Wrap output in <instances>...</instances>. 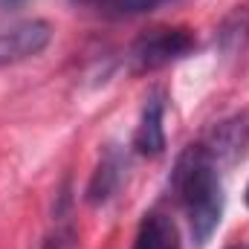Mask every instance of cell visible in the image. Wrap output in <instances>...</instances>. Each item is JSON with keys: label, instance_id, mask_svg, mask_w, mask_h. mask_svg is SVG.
<instances>
[{"label": "cell", "instance_id": "6da1fadb", "mask_svg": "<svg viewBox=\"0 0 249 249\" xmlns=\"http://www.w3.org/2000/svg\"><path fill=\"white\" fill-rule=\"evenodd\" d=\"M171 186L177 191V200L188 217V229L197 247H206L212 235L217 232L223 220V206H226V191L220 180V162L217 157L200 142L191 145L180 154Z\"/></svg>", "mask_w": 249, "mask_h": 249}, {"label": "cell", "instance_id": "7a4b0ae2", "mask_svg": "<svg viewBox=\"0 0 249 249\" xmlns=\"http://www.w3.org/2000/svg\"><path fill=\"white\" fill-rule=\"evenodd\" d=\"M194 50H197L194 29H188V26H154L130 44L127 61L136 72H154V70H162L168 64L188 58Z\"/></svg>", "mask_w": 249, "mask_h": 249}, {"label": "cell", "instance_id": "3957f363", "mask_svg": "<svg viewBox=\"0 0 249 249\" xmlns=\"http://www.w3.org/2000/svg\"><path fill=\"white\" fill-rule=\"evenodd\" d=\"M53 41V26L41 18L20 20L0 32V67L23 64L29 58H38Z\"/></svg>", "mask_w": 249, "mask_h": 249}, {"label": "cell", "instance_id": "277c9868", "mask_svg": "<svg viewBox=\"0 0 249 249\" xmlns=\"http://www.w3.org/2000/svg\"><path fill=\"white\" fill-rule=\"evenodd\" d=\"M133 151L142 157H160L165 151V93L154 90L145 99L139 124L133 130Z\"/></svg>", "mask_w": 249, "mask_h": 249}, {"label": "cell", "instance_id": "5b68a950", "mask_svg": "<svg viewBox=\"0 0 249 249\" xmlns=\"http://www.w3.org/2000/svg\"><path fill=\"white\" fill-rule=\"evenodd\" d=\"M130 249H180V229L162 212H148L136 229Z\"/></svg>", "mask_w": 249, "mask_h": 249}, {"label": "cell", "instance_id": "8992f818", "mask_svg": "<svg viewBox=\"0 0 249 249\" xmlns=\"http://www.w3.org/2000/svg\"><path fill=\"white\" fill-rule=\"evenodd\" d=\"M249 142V119L247 116H235V119H226L212 130V139L203 142L214 157L217 162L220 160H235L238 154H244Z\"/></svg>", "mask_w": 249, "mask_h": 249}, {"label": "cell", "instance_id": "52a82bcc", "mask_svg": "<svg viewBox=\"0 0 249 249\" xmlns=\"http://www.w3.org/2000/svg\"><path fill=\"white\" fill-rule=\"evenodd\" d=\"M72 6L96 15V18H107V20H127V18H142L154 9H160L168 0H70Z\"/></svg>", "mask_w": 249, "mask_h": 249}, {"label": "cell", "instance_id": "ba28073f", "mask_svg": "<svg viewBox=\"0 0 249 249\" xmlns=\"http://www.w3.org/2000/svg\"><path fill=\"white\" fill-rule=\"evenodd\" d=\"M119 186H122V160H119V154L107 151V154L102 157L99 168H96L93 177H90V186H87V203H90V206H102V203H107V200L116 194V188Z\"/></svg>", "mask_w": 249, "mask_h": 249}, {"label": "cell", "instance_id": "9c48e42d", "mask_svg": "<svg viewBox=\"0 0 249 249\" xmlns=\"http://www.w3.org/2000/svg\"><path fill=\"white\" fill-rule=\"evenodd\" d=\"M23 0H0V6H6V9H15V6H20Z\"/></svg>", "mask_w": 249, "mask_h": 249}, {"label": "cell", "instance_id": "30bf717a", "mask_svg": "<svg viewBox=\"0 0 249 249\" xmlns=\"http://www.w3.org/2000/svg\"><path fill=\"white\" fill-rule=\"evenodd\" d=\"M244 200H247V206H249V183H247V191H244Z\"/></svg>", "mask_w": 249, "mask_h": 249}]
</instances>
